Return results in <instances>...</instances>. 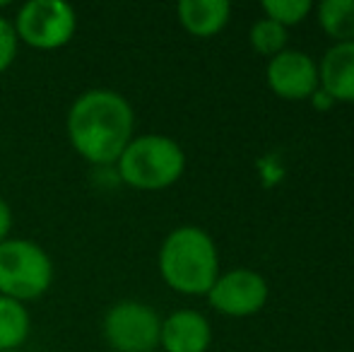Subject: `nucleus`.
Returning <instances> with one entry per match:
<instances>
[{
    "label": "nucleus",
    "instance_id": "nucleus-4",
    "mask_svg": "<svg viewBox=\"0 0 354 352\" xmlns=\"http://www.w3.org/2000/svg\"><path fill=\"white\" fill-rule=\"evenodd\" d=\"M56 268L39 241L10 237L0 244V295L15 302H34L53 285Z\"/></svg>",
    "mask_w": 354,
    "mask_h": 352
},
{
    "label": "nucleus",
    "instance_id": "nucleus-8",
    "mask_svg": "<svg viewBox=\"0 0 354 352\" xmlns=\"http://www.w3.org/2000/svg\"><path fill=\"white\" fill-rule=\"evenodd\" d=\"M268 87L287 102H304L311 99L321 89L318 82V63L304 51H289L270 58L266 71Z\"/></svg>",
    "mask_w": 354,
    "mask_h": 352
},
{
    "label": "nucleus",
    "instance_id": "nucleus-3",
    "mask_svg": "<svg viewBox=\"0 0 354 352\" xmlns=\"http://www.w3.org/2000/svg\"><path fill=\"white\" fill-rule=\"evenodd\" d=\"M116 176L136 191H164L186 172V152L174 138L162 133L136 136L121 152Z\"/></svg>",
    "mask_w": 354,
    "mask_h": 352
},
{
    "label": "nucleus",
    "instance_id": "nucleus-7",
    "mask_svg": "<svg viewBox=\"0 0 354 352\" xmlns=\"http://www.w3.org/2000/svg\"><path fill=\"white\" fill-rule=\"evenodd\" d=\"M268 295L270 290L261 272L251 268H234V270L219 272L205 297L219 314L232 316V319H246L266 306Z\"/></svg>",
    "mask_w": 354,
    "mask_h": 352
},
{
    "label": "nucleus",
    "instance_id": "nucleus-13",
    "mask_svg": "<svg viewBox=\"0 0 354 352\" xmlns=\"http://www.w3.org/2000/svg\"><path fill=\"white\" fill-rule=\"evenodd\" d=\"M318 24L335 44L354 41V0H326L316 8Z\"/></svg>",
    "mask_w": 354,
    "mask_h": 352
},
{
    "label": "nucleus",
    "instance_id": "nucleus-17",
    "mask_svg": "<svg viewBox=\"0 0 354 352\" xmlns=\"http://www.w3.org/2000/svg\"><path fill=\"white\" fill-rule=\"evenodd\" d=\"M12 207H10V203L5 201L3 196H0V244H3L5 239H10V232H12Z\"/></svg>",
    "mask_w": 354,
    "mask_h": 352
},
{
    "label": "nucleus",
    "instance_id": "nucleus-10",
    "mask_svg": "<svg viewBox=\"0 0 354 352\" xmlns=\"http://www.w3.org/2000/svg\"><path fill=\"white\" fill-rule=\"evenodd\" d=\"M318 82L333 102L354 104V41L328 48L318 66Z\"/></svg>",
    "mask_w": 354,
    "mask_h": 352
},
{
    "label": "nucleus",
    "instance_id": "nucleus-2",
    "mask_svg": "<svg viewBox=\"0 0 354 352\" xmlns=\"http://www.w3.org/2000/svg\"><path fill=\"white\" fill-rule=\"evenodd\" d=\"M162 280L186 297H205L219 277L217 244L203 227L181 225L164 237L157 254Z\"/></svg>",
    "mask_w": 354,
    "mask_h": 352
},
{
    "label": "nucleus",
    "instance_id": "nucleus-1",
    "mask_svg": "<svg viewBox=\"0 0 354 352\" xmlns=\"http://www.w3.org/2000/svg\"><path fill=\"white\" fill-rule=\"evenodd\" d=\"M73 150L92 167H113L136 138V109L121 92L92 87L73 99L66 116Z\"/></svg>",
    "mask_w": 354,
    "mask_h": 352
},
{
    "label": "nucleus",
    "instance_id": "nucleus-11",
    "mask_svg": "<svg viewBox=\"0 0 354 352\" xmlns=\"http://www.w3.org/2000/svg\"><path fill=\"white\" fill-rule=\"evenodd\" d=\"M176 17L191 37L210 39L229 24L232 5L227 0H181L176 5Z\"/></svg>",
    "mask_w": 354,
    "mask_h": 352
},
{
    "label": "nucleus",
    "instance_id": "nucleus-18",
    "mask_svg": "<svg viewBox=\"0 0 354 352\" xmlns=\"http://www.w3.org/2000/svg\"><path fill=\"white\" fill-rule=\"evenodd\" d=\"M12 352H22V350H12Z\"/></svg>",
    "mask_w": 354,
    "mask_h": 352
},
{
    "label": "nucleus",
    "instance_id": "nucleus-6",
    "mask_svg": "<svg viewBox=\"0 0 354 352\" xmlns=\"http://www.w3.org/2000/svg\"><path fill=\"white\" fill-rule=\"evenodd\" d=\"M162 316L140 299H121L104 314L102 335L113 352H154L159 348Z\"/></svg>",
    "mask_w": 354,
    "mask_h": 352
},
{
    "label": "nucleus",
    "instance_id": "nucleus-14",
    "mask_svg": "<svg viewBox=\"0 0 354 352\" xmlns=\"http://www.w3.org/2000/svg\"><path fill=\"white\" fill-rule=\"evenodd\" d=\"M287 39H289L287 29L268 17L258 19V22L251 27V34H248V41H251L253 51L261 53V56H268V58L282 53L284 46H287Z\"/></svg>",
    "mask_w": 354,
    "mask_h": 352
},
{
    "label": "nucleus",
    "instance_id": "nucleus-15",
    "mask_svg": "<svg viewBox=\"0 0 354 352\" xmlns=\"http://www.w3.org/2000/svg\"><path fill=\"white\" fill-rule=\"evenodd\" d=\"M261 8L268 19L282 24L284 29L304 22V19L316 10L311 0H266Z\"/></svg>",
    "mask_w": 354,
    "mask_h": 352
},
{
    "label": "nucleus",
    "instance_id": "nucleus-5",
    "mask_svg": "<svg viewBox=\"0 0 354 352\" xmlns=\"http://www.w3.org/2000/svg\"><path fill=\"white\" fill-rule=\"evenodd\" d=\"M15 34L19 44L34 51H58L77 32V12L66 0H29L15 12Z\"/></svg>",
    "mask_w": 354,
    "mask_h": 352
},
{
    "label": "nucleus",
    "instance_id": "nucleus-16",
    "mask_svg": "<svg viewBox=\"0 0 354 352\" xmlns=\"http://www.w3.org/2000/svg\"><path fill=\"white\" fill-rule=\"evenodd\" d=\"M17 51H19V39L15 34L12 19H8L0 12V75L15 63Z\"/></svg>",
    "mask_w": 354,
    "mask_h": 352
},
{
    "label": "nucleus",
    "instance_id": "nucleus-9",
    "mask_svg": "<svg viewBox=\"0 0 354 352\" xmlns=\"http://www.w3.org/2000/svg\"><path fill=\"white\" fill-rule=\"evenodd\" d=\"M212 328L205 314L196 309H178L162 319L159 348L164 352H207Z\"/></svg>",
    "mask_w": 354,
    "mask_h": 352
},
{
    "label": "nucleus",
    "instance_id": "nucleus-12",
    "mask_svg": "<svg viewBox=\"0 0 354 352\" xmlns=\"http://www.w3.org/2000/svg\"><path fill=\"white\" fill-rule=\"evenodd\" d=\"M32 333V316L22 302L0 295V352L22 350Z\"/></svg>",
    "mask_w": 354,
    "mask_h": 352
}]
</instances>
